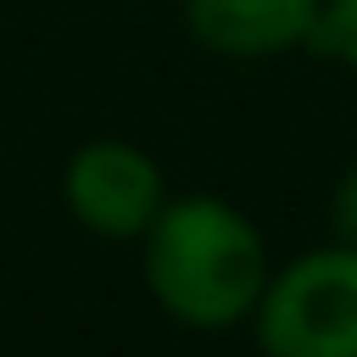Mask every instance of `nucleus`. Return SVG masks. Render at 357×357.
Listing matches in <instances>:
<instances>
[{"mask_svg":"<svg viewBox=\"0 0 357 357\" xmlns=\"http://www.w3.org/2000/svg\"><path fill=\"white\" fill-rule=\"evenodd\" d=\"M312 50L329 56V61H340L346 73H357V0H324Z\"/></svg>","mask_w":357,"mask_h":357,"instance_id":"5","label":"nucleus"},{"mask_svg":"<svg viewBox=\"0 0 357 357\" xmlns=\"http://www.w3.org/2000/svg\"><path fill=\"white\" fill-rule=\"evenodd\" d=\"M262 357H357V245H312L268 273L251 312Z\"/></svg>","mask_w":357,"mask_h":357,"instance_id":"2","label":"nucleus"},{"mask_svg":"<svg viewBox=\"0 0 357 357\" xmlns=\"http://www.w3.org/2000/svg\"><path fill=\"white\" fill-rule=\"evenodd\" d=\"M61 206L95 240H139L167 206V178L134 139H84L61 167Z\"/></svg>","mask_w":357,"mask_h":357,"instance_id":"3","label":"nucleus"},{"mask_svg":"<svg viewBox=\"0 0 357 357\" xmlns=\"http://www.w3.org/2000/svg\"><path fill=\"white\" fill-rule=\"evenodd\" d=\"M329 234L340 240V245H357V162L335 178V190H329Z\"/></svg>","mask_w":357,"mask_h":357,"instance_id":"6","label":"nucleus"},{"mask_svg":"<svg viewBox=\"0 0 357 357\" xmlns=\"http://www.w3.org/2000/svg\"><path fill=\"white\" fill-rule=\"evenodd\" d=\"M139 268L151 301L178 329H240L268 290V240L223 195H167L156 223L139 234Z\"/></svg>","mask_w":357,"mask_h":357,"instance_id":"1","label":"nucleus"},{"mask_svg":"<svg viewBox=\"0 0 357 357\" xmlns=\"http://www.w3.org/2000/svg\"><path fill=\"white\" fill-rule=\"evenodd\" d=\"M324 0H184V28L223 61H273L312 50Z\"/></svg>","mask_w":357,"mask_h":357,"instance_id":"4","label":"nucleus"}]
</instances>
